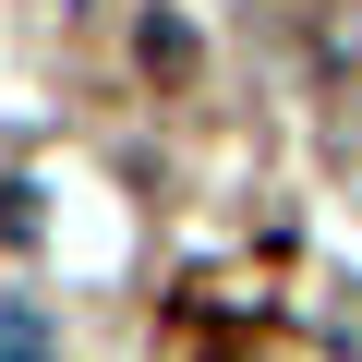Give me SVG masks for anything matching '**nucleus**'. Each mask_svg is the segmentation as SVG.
<instances>
[{
	"label": "nucleus",
	"mask_w": 362,
	"mask_h": 362,
	"mask_svg": "<svg viewBox=\"0 0 362 362\" xmlns=\"http://www.w3.org/2000/svg\"><path fill=\"white\" fill-rule=\"evenodd\" d=\"M314 61H326V73H350V61H362V0H338V13L314 25Z\"/></svg>",
	"instance_id": "obj_3"
},
{
	"label": "nucleus",
	"mask_w": 362,
	"mask_h": 362,
	"mask_svg": "<svg viewBox=\"0 0 362 362\" xmlns=\"http://www.w3.org/2000/svg\"><path fill=\"white\" fill-rule=\"evenodd\" d=\"M0 242H37V181H0Z\"/></svg>",
	"instance_id": "obj_4"
},
{
	"label": "nucleus",
	"mask_w": 362,
	"mask_h": 362,
	"mask_svg": "<svg viewBox=\"0 0 362 362\" xmlns=\"http://www.w3.org/2000/svg\"><path fill=\"white\" fill-rule=\"evenodd\" d=\"M145 73H157V85H194V37H181V13H145Z\"/></svg>",
	"instance_id": "obj_2"
},
{
	"label": "nucleus",
	"mask_w": 362,
	"mask_h": 362,
	"mask_svg": "<svg viewBox=\"0 0 362 362\" xmlns=\"http://www.w3.org/2000/svg\"><path fill=\"white\" fill-rule=\"evenodd\" d=\"M218 362H278V350H266V338H242V350H218Z\"/></svg>",
	"instance_id": "obj_5"
},
{
	"label": "nucleus",
	"mask_w": 362,
	"mask_h": 362,
	"mask_svg": "<svg viewBox=\"0 0 362 362\" xmlns=\"http://www.w3.org/2000/svg\"><path fill=\"white\" fill-rule=\"evenodd\" d=\"M0 362H61V326L37 302H0Z\"/></svg>",
	"instance_id": "obj_1"
}]
</instances>
